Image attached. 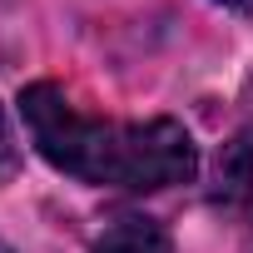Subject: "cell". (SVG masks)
I'll return each mask as SVG.
<instances>
[{"instance_id":"obj_1","label":"cell","mask_w":253,"mask_h":253,"mask_svg":"<svg viewBox=\"0 0 253 253\" xmlns=\"http://www.w3.org/2000/svg\"><path fill=\"white\" fill-rule=\"evenodd\" d=\"M20 114L40 159L70 179L124 194H159L199 174V149L179 119H84L60 84H25Z\"/></svg>"},{"instance_id":"obj_2","label":"cell","mask_w":253,"mask_h":253,"mask_svg":"<svg viewBox=\"0 0 253 253\" xmlns=\"http://www.w3.org/2000/svg\"><path fill=\"white\" fill-rule=\"evenodd\" d=\"M89 253H169V233H164V223H154L144 213H124L94 238Z\"/></svg>"},{"instance_id":"obj_3","label":"cell","mask_w":253,"mask_h":253,"mask_svg":"<svg viewBox=\"0 0 253 253\" xmlns=\"http://www.w3.org/2000/svg\"><path fill=\"white\" fill-rule=\"evenodd\" d=\"M218 184L228 199H248V184H253V159H248V144L238 139L223 159H218Z\"/></svg>"},{"instance_id":"obj_4","label":"cell","mask_w":253,"mask_h":253,"mask_svg":"<svg viewBox=\"0 0 253 253\" xmlns=\"http://www.w3.org/2000/svg\"><path fill=\"white\" fill-rule=\"evenodd\" d=\"M15 169V139H10V119L5 109H0V174H10Z\"/></svg>"},{"instance_id":"obj_5","label":"cell","mask_w":253,"mask_h":253,"mask_svg":"<svg viewBox=\"0 0 253 253\" xmlns=\"http://www.w3.org/2000/svg\"><path fill=\"white\" fill-rule=\"evenodd\" d=\"M213 5H223V10H238V15H248V10H253V0H213Z\"/></svg>"}]
</instances>
